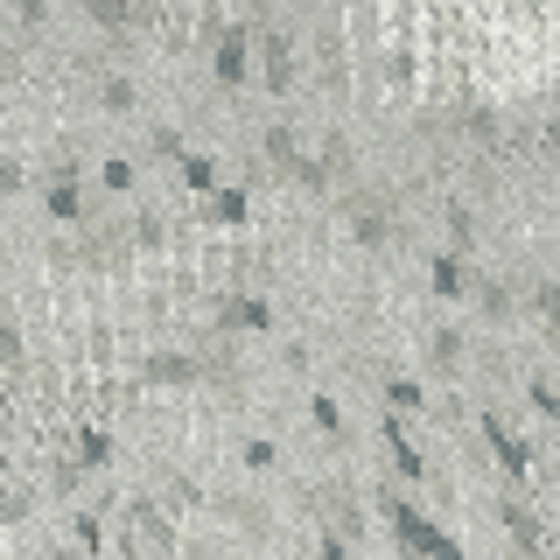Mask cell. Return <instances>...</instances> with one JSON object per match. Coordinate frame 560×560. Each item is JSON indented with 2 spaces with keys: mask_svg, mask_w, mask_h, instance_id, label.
Wrapping results in <instances>:
<instances>
[{
  "mask_svg": "<svg viewBox=\"0 0 560 560\" xmlns=\"http://www.w3.org/2000/svg\"><path fill=\"white\" fill-rule=\"evenodd\" d=\"M428 288L442 294V302H463V294H469V259L455 253V245H448V253H434V267H428Z\"/></svg>",
  "mask_w": 560,
  "mask_h": 560,
  "instance_id": "obj_3",
  "label": "cell"
},
{
  "mask_svg": "<svg viewBox=\"0 0 560 560\" xmlns=\"http://www.w3.org/2000/svg\"><path fill=\"white\" fill-rule=\"evenodd\" d=\"M315 428H323V434H343V413L329 407V399H315Z\"/></svg>",
  "mask_w": 560,
  "mask_h": 560,
  "instance_id": "obj_13",
  "label": "cell"
},
{
  "mask_svg": "<svg viewBox=\"0 0 560 560\" xmlns=\"http://www.w3.org/2000/svg\"><path fill=\"white\" fill-rule=\"evenodd\" d=\"M469 288H477V280H469ZM477 302H483L490 323H504V315H512V288H498V280H490V288H477Z\"/></svg>",
  "mask_w": 560,
  "mask_h": 560,
  "instance_id": "obj_7",
  "label": "cell"
},
{
  "mask_svg": "<svg viewBox=\"0 0 560 560\" xmlns=\"http://www.w3.org/2000/svg\"><path fill=\"white\" fill-rule=\"evenodd\" d=\"M428 358H434V372H455V364H463V337H455V329H442V337L428 343Z\"/></svg>",
  "mask_w": 560,
  "mask_h": 560,
  "instance_id": "obj_6",
  "label": "cell"
},
{
  "mask_svg": "<svg viewBox=\"0 0 560 560\" xmlns=\"http://www.w3.org/2000/svg\"><path fill=\"white\" fill-rule=\"evenodd\" d=\"M483 442H490V455H498L504 477H525V469H533V442L504 434V420H498V413H483Z\"/></svg>",
  "mask_w": 560,
  "mask_h": 560,
  "instance_id": "obj_2",
  "label": "cell"
},
{
  "mask_svg": "<svg viewBox=\"0 0 560 560\" xmlns=\"http://www.w3.org/2000/svg\"><path fill=\"white\" fill-rule=\"evenodd\" d=\"M232 323H245V329H267V308H259V302H238V308H232Z\"/></svg>",
  "mask_w": 560,
  "mask_h": 560,
  "instance_id": "obj_14",
  "label": "cell"
},
{
  "mask_svg": "<svg viewBox=\"0 0 560 560\" xmlns=\"http://www.w3.org/2000/svg\"><path fill=\"white\" fill-rule=\"evenodd\" d=\"M469 232H477V218H469L463 203H448V238H455V253H463V245H469Z\"/></svg>",
  "mask_w": 560,
  "mask_h": 560,
  "instance_id": "obj_10",
  "label": "cell"
},
{
  "mask_svg": "<svg viewBox=\"0 0 560 560\" xmlns=\"http://www.w3.org/2000/svg\"><path fill=\"white\" fill-rule=\"evenodd\" d=\"M358 238L364 245H385V218H378V210H364V218H358Z\"/></svg>",
  "mask_w": 560,
  "mask_h": 560,
  "instance_id": "obj_12",
  "label": "cell"
},
{
  "mask_svg": "<svg viewBox=\"0 0 560 560\" xmlns=\"http://www.w3.org/2000/svg\"><path fill=\"white\" fill-rule=\"evenodd\" d=\"M385 518H393L399 547H413V553H428V560H455V553H463V547H455V533H442L434 518H420L407 498H393V490H385Z\"/></svg>",
  "mask_w": 560,
  "mask_h": 560,
  "instance_id": "obj_1",
  "label": "cell"
},
{
  "mask_svg": "<svg viewBox=\"0 0 560 560\" xmlns=\"http://www.w3.org/2000/svg\"><path fill=\"white\" fill-rule=\"evenodd\" d=\"M498 518H504V533H512V547H525V553H533V547H539V525H533V518H525V512H518V504H498Z\"/></svg>",
  "mask_w": 560,
  "mask_h": 560,
  "instance_id": "obj_5",
  "label": "cell"
},
{
  "mask_svg": "<svg viewBox=\"0 0 560 560\" xmlns=\"http://www.w3.org/2000/svg\"><path fill=\"white\" fill-rule=\"evenodd\" d=\"M385 455H393V469H399V477H420V448L407 442V428H399L393 413H385Z\"/></svg>",
  "mask_w": 560,
  "mask_h": 560,
  "instance_id": "obj_4",
  "label": "cell"
},
{
  "mask_svg": "<svg viewBox=\"0 0 560 560\" xmlns=\"http://www.w3.org/2000/svg\"><path fill=\"white\" fill-rule=\"evenodd\" d=\"M385 399H393L399 413H413V407H420V399H428V393H420L413 378H393V385H385Z\"/></svg>",
  "mask_w": 560,
  "mask_h": 560,
  "instance_id": "obj_9",
  "label": "cell"
},
{
  "mask_svg": "<svg viewBox=\"0 0 560 560\" xmlns=\"http://www.w3.org/2000/svg\"><path fill=\"white\" fill-rule=\"evenodd\" d=\"M533 407L539 413H560V385L553 378H533Z\"/></svg>",
  "mask_w": 560,
  "mask_h": 560,
  "instance_id": "obj_11",
  "label": "cell"
},
{
  "mask_svg": "<svg viewBox=\"0 0 560 560\" xmlns=\"http://www.w3.org/2000/svg\"><path fill=\"white\" fill-rule=\"evenodd\" d=\"M533 308H539V323H547V329H560V288H553V280H539V288H533Z\"/></svg>",
  "mask_w": 560,
  "mask_h": 560,
  "instance_id": "obj_8",
  "label": "cell"
}]
</instances>
